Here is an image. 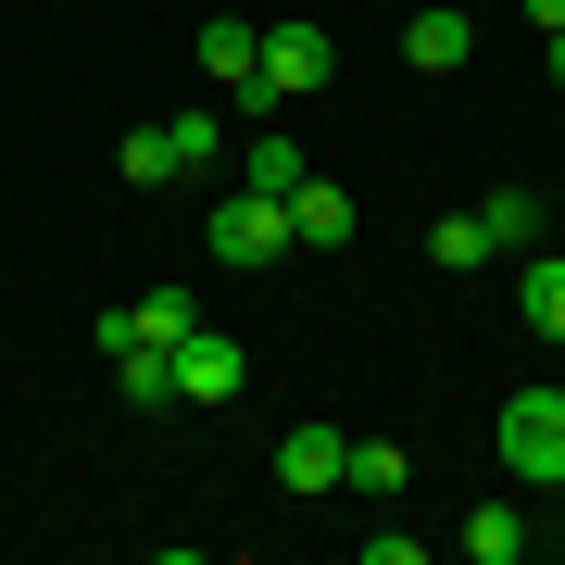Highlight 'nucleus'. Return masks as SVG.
Wrapping results in <instances>:
<instances>
[{
	"mask_svg": "<svg viewBox=\"0 0 565 565\" xmlns=\"http://www.w3.org/2000/svg\"><path fill=\"white\" fill-rule=\"evenodd\" d=\"M478 214H490V239H503V252H515V239H541V189H515V177H503V189H490V202H478Z\"/></svg>",
	"mask_w": 565,
	"mask_h": 565,
	"instance_id": "obj_15",
	"label": "nucleus"
},
{
	"mask_svg": "<svg viewBox=\"0 0 565 565\" xmlns=\"http://www.w3.org/2000/svg\"><path fill=\"white\" fill-rule=\"evenodd\" d=\"M340 465H352L340 427H289V440H277V490H289V503H315V490H340Z\"/></svg>",
	"mask_w": 565,
	"mask_h": 565,
	"instance_id": "obj_6",
	"label": "nucleus"
},
{
	"mask_svg": "<svg viewBox=\"0 0 565 565\" xmlns=\"http://www.w3.org/2000/svg\"><path fill=\"white\" fill-rule=\"evenodd\" d=\"M515 13H527V25H541V39H553V25H565V0H515Z\"/></svg>",
	"mask_w": 565,
	"mask_h": 565,
	"instance_id": "obj_18",
	"label": "nucleus"
},
{
	"mask_svg": "<svg viewBox=\"0 0 565 565\" xmlns=\"http://www.w3.org/2000/svg\"><path fill=\"white\" fill-rule=\"evenodd\" d=\"M340 76V39H327V25H264V102H315V88Z\"/></svg>",
	"mask_w": 565,
	"mask_h": 565,
	"instance_id": "obj_4",
	"label": "nucleus"
},
{
	"mask_svg": "<svg viewBox=\"0 0 565 565\" xmlns=\"http://www.w3.org/2000/svg\"><path fill=\"white\" fill-rule=\"evenodd\" d=\"M189 327H202V302H189V289H139L126 315H102V352H177Z\"/></svg>",
	"mask_w": 565,
	"mask_h": 565,
	"instance_id": "obj_5",
	"label": "nucleus"
},
{
	"mask_svg": "<svg viewBox=\"0 0 565 565\" xmlns=\"http://www.w3.org/2000/svg\"><path fill=\"white\" fill-rule=\"evenodd\" d=\"M427 252H440V264H452V277H478V264H490V252H503V239H490V214H478V202H465V214H440V226H427Z\"/></svg>",
	"mask_w": 565,
	"mask_h": 565,
	"instance_id": "obj_14",
	"label": "nucleus"
},
{
	"mask_svg": "<svg viewBox=\"0 0 565 565\" xmlns=\"http://www.w3.org/2000/svg\"><path fill=\"white\" fill-rule=\"evenodd\" d=\"M340 490H364V503H403V490H415V452H403V440H352Z\"/></svg>",
	"mask_w": 565,
	"mask_h": 565,
	"instance_id": "obj_11",
	"label": "nucleus"
},
{
	"mask_svg": "<svg viewBox=\"0 0 565 565\" xmlns=\"http://www.w3.org/2000/svg\"><path fill=\"white\" fill-rule=\"evenodd\" d=\"M553 490H565V478H553Z\"/></svg>",
	"mask_w": 565,
	"mask_h": 565,
	"instance_id": "obj_20",
	"label": "nucleus"
},
{
	"mask_svg": "<svg viewBox=\"0 0 565 565\" xmlns=\"http://www.w3.org/2000/svg\"><path fill=\"white\" fill-rule=\"evenodd\" d=\"M202 252L226 264V277H264V264L289 252V202H264V189H214V214H202Z\"/></svg>",
	"mask_w": 565,
	"mask_h": 565,
	"instance_id": "obj_1",
	"label": "nucleus"
},
{
	"mask_svg": "<svg viewBox=\"0 0 565 565\" xmlns=\"http://www.w3.org/2000/svg\"><path fill=\"white\" fill-rule=\"evenodd\" d=\"M465 51H478V25H465V0H427V13L403 25V63H415V76H465Z\"/></svg>",
	"mask_w": 565,
	"mask_h": 565,
	"instance_id": "obj_7",
	"label": "nucleus"
},
{
	"mask_svg": "<svg viewBox=\"0 0 565 565\" xmlns=\"http://www.w3.org/2000/svg\"><path fill=\"white\" fill-rule=\"evenodd\" d=\"M503 478H527V490L565 478V390H515L503 403Z\"/></svg>",
	"mask_w": 565,
	"mask_h": 565,
	"instance_id": "obj_3",
	"label": "nucleus"
},
{
	"mask_svg": "<svg viewBox=\"0 0 565 565\" xmlns=\"http://www.w3.org/2000/svg\"><path fill=\"white\" fill-rule=\"evenodd\" d=\"M352 226H364V214H352L340 177H302V189H289V239H302V252H340Z\"/></svg>",
	"mask_w": 565,
	"mask_h": 565,
	"instance_id": "obj_9",
	"label": "nucleus"
},
{
	"mask_svg": "<svg viewBox=\"0 0 565 565\" xmlns=\"http://www.w3.org/2000/svg\"><path fill=\"white\" fill-rule=\"evenodd\" d=\"M102 364H114V390H126L139 415H151V403H177V377H163V352H102Z\"/></svg>",
	"mask_w": 565,
	"mask_h": 565,
	"instance_id": "obj_16",
	"label": "nucleus"
},
{
	"mask_svg": "<svg viewBox=\"0 0 565 565\" xmlns=\"http://www.w3.org/2000/svg\"><path fill=\"white\" fill-rule=\"evenodd\" d=\"M553 88H565V25H553Z\"/></svg>",
	"mask_w": 565,
	"mask_h": 565,
	"instance_id": "obj_19",
	"label": "nucleus"
},
{
	"mask_svg": "<svg viewBox=\"0 0 565 565\" xmlns=\"http://www.w3.org/2000/svg\"><path fill=\"white\" fill-rule=\"evenodd\" d=\"M452 553H465V565H515V553H527V515H515V503H478V515L452 527Z\"/></svg>",
	"mask_w": 565,
	"mask_h": 565,
	"instance_id": "obj_12",
	"label": "nucleus"
},
{
	"mask_svg": "<svg viewBox=\"0 0 565 565\" xmlns=\"http://www.w3.org/2000/svg\"><path fill=\"white\" fill-rule=\"evenodd\" d=\"M114 163H126V189H177V177H163V139H151V126H139V139H126Z\"/></svg>",
	"mask_w": 565,
	"mask_h": 565,
	"instance_id": "obj_17",
	"label": "nucleus"
},
{
	"mask_svg": "<svg viewBox=\"0 0 565 565\" xmlns=\"http://www.w3.org/2000/svg\"><path fill=\"white\" fill-rule=\"evenodd\" d=\"M239 189H264V202H289V189H302V139H289L277 114L239 126Z\"/></svg>",
	"mask_w": 565,
	"mask_h": 565,
	"instance_id": "obj_8",
	"label": "nucleus"
},
{
	"mask_svg": "<svg viewBox=\"0 0 565 565\" xmlns=\"http://www.w3.org/2000/svg\"><path fill=\"white\" fill-rule=\"evenodd\" d=\"M163 377H177V403H189V415H226V403L252 390V352L226 340V327H189V340L163 352Z\"/></svg>",
	"mask_w": 565,
	"mask_h": 565,
	"instance_id": "obj_2",
	"label": "nucleus"
},
{
	"mask_svg": "<svg viewBox=\"0 0 565 565\" xmlns=\"http://www.w3.org/2000/svg\"><path fill=\"white\" fill-rule=\"evenodd\" d=\"M163 139V177H214V151H226V114H177V126H151Z\"/></svg>",
	"mask_w": 565,
	"mask_h": 565,
	"instance_id": "obj_13",
	"label": "nucleus"
},
{
	"mask_svg": "<svg viewBox=\"0 0 565 565\" xmlns=\"http://www.w3.org/2000/svg\"><path fill=\"white\" fill-rule=\"evenodd\" d=\"M515 327H527V340H565V252H527V277H515Z\"/></svg>",
	"mask_w": 565,
	"mask_h": 565,
	"instance_id": "obj_10",
	"label": "nucleus"
}]
</instances>
